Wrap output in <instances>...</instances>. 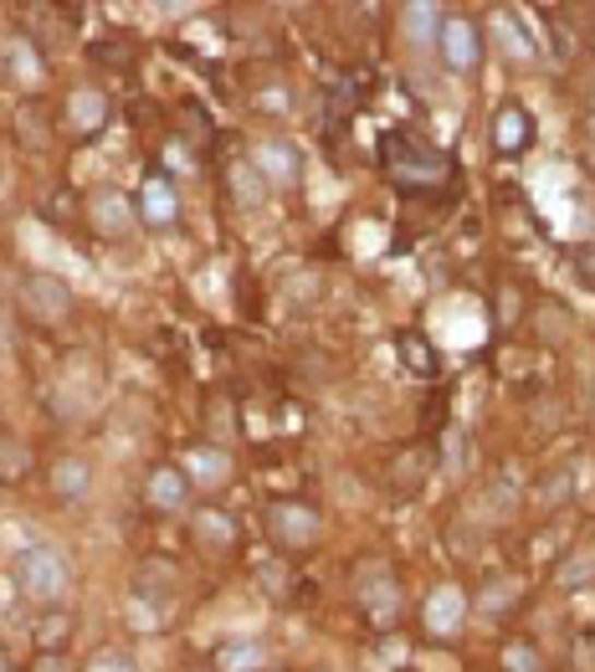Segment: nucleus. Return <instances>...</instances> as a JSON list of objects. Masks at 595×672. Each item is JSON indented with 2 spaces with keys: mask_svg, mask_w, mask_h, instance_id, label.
<instances>
[{
  "mask_svg": "<svg viewBox=\"0 0 595 672\" xmlns=\"http://www.w3.org/2000/svg\"><path fill=\"white\" fill-rule=\"evenodd\" d=\"M68 559H62V550L57 544H26L16 555V586L32 596V601L51 605V601H62L68 596Z\"/></svg>",
  "mask_w": 595,
  "mask_h": 672,
  "instance_id": "f257e3e1",
  "label": "nucleus"
},
{
  "mask_svg": "<svg viewBox=\"0 0 595 672\" xmlns=\"http://www.w3.org/2000/svg\"><path fill=\"white\" fill-rule=\"evenodd\" d=\"M21 314L32 323H62L72 314V287L51 272H32L21 283Z\"/></svg>",
  "mask_w": 595,
  "mask_h": 672,
  "instance_id": "f03ea898",
  "label": "nucleus"
},
{
  "mask_svg": "<svg viewBox=\"0 0 595 672\" xmlns=\"http://www.w3.org/2000/svg\"><path fill=\"white\" fill-rule=\"evenodd\" d=\"M437 51H442V62L452 72H473L483 47H477V26L467 16H447L442 21V36H437Z\"/></svg>",
  "mask_w": 595,
  "mask_h": 672,
  "instance_id": "7ed1b4c3",
  "label": "nucleus"
},
{
  "mask_svg": "<svg viewBox=\"0 0 595 672\" xmlns=\"http://www.w3.org/2000/svg\"><path fill=\"white\" fill-rule=\"evenodd\" d=\"M252 165L262 180H273V186H293L298 180V169H304V160H298V150L293 144H283V139H267V144H257Z\"/></svg>",
  "mask_w": 595,
  "mask_h": 672,
  "instance_id": "20e7f679",
  "label": "nucleus"
},
{
  "mask_svg": "<svg viewBox=\"0 0 595 672\" xmlns=\"http://www.w3.org/2000/svg\"><path fill=\"white\" fill-rule=\"evenodd\" d=\"M87 216H93V232L123 236L129 226H134V201L119 196V190H98V196L87 201Z\"/></svg>",
  "mask_w": 595,
  "mask_h": 672,
  "instance_id": "39448f33",
  "label": "nucleus"
},
{
  "mask_svg": "<svg viewBox=\"0 0 595 672\" xmlns=\"http://www.w3.org/2000/svg\"><path fill=\"white\" fill-rule=\"evenodd\" d=\"M273 529L283 544H308V539L319 534V514L304 504H277L273 508Z\"/></svg>",
  "mask_w": 595,
  "mask_h": 672,
  "instance_id": "423d86ee",
  "label": "nucleus"
},
{
  "mask_svg": "<svg viewBox=\"0 0 595 672\" xmlns=\"http://www.w3.org/2000/svg\"><path fill=\"white\" fill-rule=\"evenodd\" d=\"M139 205H144V221H150V226H170V221L180 216L175 186L165 180V175H150V180H144V196H139Z\"/></svg>",
  "mask_w": 595,
  "mask_h": 672,
  "instance_id": "0eeeda50",
  "label": "nucleus"
},
{
  "mask_svg": "<svg viewBox=\"0 0 595 672\" xmlns=\"http://www.w3.org/2000/svg\"><path fill=\"white\" fill-rule=\"evenodd\" d=\"M87 487H93V468H87L83 457H62V462H51V493H57V498L78 504V498H87Z\"/></svg>",
  "mask_w": 595,
  "mask_h": 672,
  "instance_id": "6e6552de",
  "label": "nucleus"
},
{
  "mask_svg": "<svg viewBox=\"0 0 595 672\" xmlns=\"http://www.w3.org/2000/svg\"><path fill=\"white\" fill-rule=\"evenodd\" d=\"M462 611H467L462 590H457V586H442L437 596H431V601H426V626H431L437 637H447V632H457Z\"/></svg>",
  "mask_w": 595,
  "mask_h": 672,
  "instance_id": "1a4fd4ad",
  "label": "nucleus"
},
{
  "mask_svg": "<svg viewBox=\"0 0 595 672\" xmlns=\"http://www.w3.org/2000/svg\"><path fill=\"white\" fill-rule=\"evenodd\" d=\"M190 493V478L180 468H154L150 472V504L154 508H180Z\"/></svg>",
  "mask_w": 595,
  "mask_h": 672,
  "instance_id": "9d476101",
  "label": "nucleus"
},
{
  "mask_svg": "<svg viewBox=\"0 0 595 672\" xmlns=\"http://www.w3.org/2000/svg\"><path fill=\"white\" fill-rule=\"evenodd\" d=\"M186 478L190 483H201V487H222L226 478H231V457L226 452H211V447H201V452H190V462H186Z\"/></svg>",
  "mask_w": 595,
  "mask_h": 672,
  "instance_id": "9b49d317",
  "label": "nucleus"
},
{
  "mask_svg": "<svg viewBox=\"0 0 595 672\" xmlns=\"http://www.w3.org/2000/svg\"><path fill=\"white\" fill-rule=\"evenodd\" d=\"M26 468H32V447L11 432H0V483H21Z\"/></svg>",
  "mask_w": 595,
  "mask_h": 672,
  "instance_id": "f8f14e48",
  "label": "nucleus"
},
{
  "mask_svg": "<svg viewBox=\"0 0 595 672\" xmlns=\"http://www.w3.org/2000/svg\"><path fill=\"white\" fill-rule=\"evenodd\" d=\"M262 662H267V652L257 641H226L222 652H216V668L222 672H257Z\"/></svg>",
  "mask_w": 595,
  "mask_h": 672,
  "instance_id": "ddd939ff",
  "label": "nucleus"
},
{
  "mask_svg": "<svg viewBox=\"0 0 595 672\" xmlns=\"http://www.w3.org/2000/svg\"><path fill=\"white\" fill-rule=\"evenodd\" d=\"M442 5H406V32L416 42H437L442 36Z\"/></svg>",
  "mask_w": 595,
  "mask_h": 672,
  "instance_id": "4468645a",
  "label": "nucleus"
},
{
  "mask_svg": "<svg viewBox=\"0 0 595 672\" xmlns=\"http://www.w3.org/2000/svg\"><path fill=\"white\" fill-rule=\"evenodd\" d=\"M493 129H498V150L513 154V150H524V144H528V118L519 114V108H503Z\"/></svg>",
  "mask_w": 595,
  "mask_h": 672,
  "instance_id": "2eb2a0df",
  "label": "nucleus"
},
{
  "mask_svg": "<svg viewBox=\"0 0 595 672\" xmlns=\"http://www.w3.org/2000/svg\"><path fill=\"white\" fill-rule=\"evenodd\" d=\"M493 36H498V47H509L513 57H519V62H528V57H534V47H528L524 36H519L513 16H498V21H493Z\"/></svg>",
  "mask_w": 595,
  "mask_h": 672,
  "instance_id": "dca6fc26",
  "label": "nucleus"
},
{
  "mask_svg": "<svg viewBox=\"0 0 595 672\" xmlns=\"http://www.w3.org/2000/svg\"><path fill=\"white\" fill-rule=\"evenodd\" d=\"M231 180H237V201L241 205H252L257 196H262V190H252V180H262V175H257V165H237V169H231Z\"/></svg>",
  "mask_w": 595,
  "mask_h": 672,
  "instance_id": "f3484780",
  "label": "nucleus"
},
{
  "mask_svg": "<svg viewBox=\"0 0 595 672\" xmlns=\"http://www.w3.org/2000/svg\"><path fill=\"white\" fill-rule=\"evenodd\" d=\"M509 672H539V657L528 647H509Z\"/></svg>",
  "mask_w": 595,
  "mask_h": 672,
  "instance_id": "a211bd4d",
  "label": "nucleus"
},
{
  "mask_svg": "<svg viewBox=\"0 0 595 672\" xmlns=\"http://www.w3.org/2000/svg\"><path fill=\"white\" fill-rule=\"evenodd\" d=\"M564 493H570V472H560V478H555V483L545 487V504H560Z\"/></svg>",
  "mask_w": 595,
  "mask_h": 672,
  "instance_id": "6ab92c4d",
  "label": "nucleus"
},
{
  "mask_svg": "<svg viewBox=\"0 0 595 672\" xmlns=\"http://www.w3.org/2000/svg\"><path fill=\"white\" fill-rule=\"evenodd\" d=\"M32 672H72L68 662H62V657H36V668Z\"/></svg>",
  "mask_w": 595,
  "mask_h": 672,
  "instance_id": "aec40b11",
  "label": "nucleus"
},
{
  "mask_svg": "<svg viewBox=\"0 0 595 672\" xmlns=\"http://www.w3.org/2000/svg\"><path fill=\"white\" fill-rule=\"evenodd\" d=\"M93 672H134V662H119V657H108V662H93Z\"/></svg>",
  "mask_w": 595,
  "mask_h": 672,
  "instance_id": "412c9836",
  "label": "nucleus"
}]
</instances>
